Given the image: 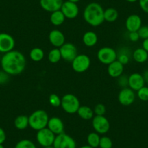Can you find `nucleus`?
I'll return each mask as SVG.
<instances>
[{"mask_svg": "<svg viewBox=\"0 0 148 148\" xmlns=\"http://www.w3.org/2000/svg\"><path fill=\"white\" fill-rule=\"evenodd\" d=\"M97 56L101 63L108 65L117 60V52L112 47H104L98 50Z\"/></svg>", "mask_w": 148, "mask_h": 148, "instance_id": "5", "label": "nucleus"}, {"mask_svg": "<svg viewBox=\"0 0 148 148\" xmlns=\"http://www.w3.org/2000/svg\"><path fill=\"white\" fill-rule=\"evenodd\" d=\"M137 32L140 39L143 40L148 39V25H142Z\"/></svg>", "mask_w": 148, "mask_h": 148, "instance_id": "35", "label": "nucleus"}, {"mask_svg": "<svg viewBox=\"0 0 148 148\" xmlns=\"http://www.w3.org/2000/svg\"><path fill=\"white\" fill-rule=\"evenodd\" d=\"M49 41L55 48H60L65 43V37L63 33L58 29L51 31L49 34Z\"/></svg>", "mask_w": 148, "mask_h": 148, "instance_id": "15", "label": "nucleus"}, {"mask_svg": "<svg viewBox=\"0 0 148 148\" xmlns=\"http://www.w3.org/2000/svg\"><path fill=\"white\" fill-rule=\"evenodd\" d=\"M142 76H143L144 79H145V83L148 84V70H147V71H145L144 72V73L142 74Z\"/></svg>", "mask_w": 148, "mask_h": 148, "instance_id": "42", "label": "nucleus"}, {"mask_svg": "<svg viewBox=\"0 0 148 148\" xmlns=\"http://www.w3.org/2000/svg\"><path fill=\"white\" fill-rule=\"evenodd\" d=\"M44 148H55L53 146H49V147H44Z\"/></svg>", "mask_w": 148, "mask_h": 148, "instance_id": "46", "label": "nucleus"}, {"mask_svg": "<svg viewBox=\"0 0 148 148\" xmlns=\"http://www.w3.org/2000/svg\"><path fill=\"white\" fill-rule=\"evenodd\" d=\"M49 102L54 108H58L61 105V98L56 94H51L49 97Z\"/></svg>", "mask_w": 148, "mask_h": 148, "instance_id": "32", "label": "nucleus"}, {"mask_svg": "<svg viewBox=\"0 0 148 148\" xmlns=\"http://www.w3.org/2000/svg\"><path fill=\"white\" fill-rule=\"evenodd\" d=\"M77 113L79 115V117L82 119L83 120L89 121L93 119L95 116V113H94V110L89 106H86V105H82L80 106L77 111Z\"/></svg>", "mask_w": 148, "mask_h": 148, "instance_id": "21", "label": "nucleus"}, {"mask_svg": "<svg viewBox=\"0 0 148 148\" xmlns=\"http://www.w3.org/2000/svg\"><path fill=\"white\" fill-rule=\"evenodd\" d=\"M91 65V60L88 55L85 54L78 55L71 62L72 68L76 73H84L87 71Z\"/></svg>", "mask_w": 148, "mask_h": 148, "instance_id": "7", "label": "nucleus"}, {"mask_svg": "<svg viewBox=\"0 0 148 148\" xmlns=\"http://www.w3.org/2000/svg\"><path fill=\"white\" fill-rule=\"evenodd\" d=\"M0 65L2 70L10 76H18L25 70L26 60L22 52L13 49L2 56Z\"/></svg>", "mask_w": 148, "mask_h": 148, "instance_id": "1", "label": "nucleus"}, {"mask_svg": "<svg viewBox=\"0 0 148 148\" xmlns=\"http://www.w3.org/2000/svg\"><path fill=\"white\" fill-rule=\"evenodd\" d=\"M49 19H50V22L52 25H55V26H59V25H61L65 22V20L66 18H65V15L62 12V11L60 10L51 12Z\"/></svg>", "mask_w": 148, "mask_h": 148, "instance_id": "23", "label": "nucleus"}, {"mask_svg": "<svg viewBox=\"0 0 148 148\" xmlns=\"http://www.w3.org/2000/svg\"><path fill=\"white\" fill-rule=\"evenodd\" d=\"M62 59L67 62H71L78 55L77 48L72 43H65L59 48Z\"/></svg>", "mask_w": 148, "mask_h": 148, "instance_id": "11", "label": "nucleus"}, {"mask_svg": "<svg viewBox=\"0 0 148 148\" xmlns=\"http://www.w3.org/2000/svg\"><path fill=\"white\" fill-rule=\"evenodd\" d=\"M0 148H5V147H4L2 145H0Z\"/></svg>", "mask_w": 148, "mask_h": 148, "instance_id": "47", "label": "nucleus"}, {"mask_svg": "<svg viewBox=\"0 0 148 148\" xmlns=\"http://www.w3.org/2000/svg\"><path fill=\"white\" fill-rule=\"evenodd\" d=\"M145 79L142 74L139 73H134L128 78V86L133 91L137 92L139 89L145 86Z\"/></svg>", "mask_w": 148, "mask_h": 148, "instance_id": "14", "label": "nucleus"}, {"mask_svg": "<svg viewBox=\"0 0 148 148\" xmlns=\"http://www.w3.org/2000/svg\"><path fill=\"white\" fill-rule=\"evenodd\" d=\"M128 78L129 77H126V76L121 75L120 77H119V81H118L119 84L123 88L126 87L128 86Z\"/></svg>", "mask_w": 148, "mask_h": 148, "instance_id": "39", "label": "nucleus"}, {"mask_svg": "<svg viewBox=\"0 0 148 148\" xmlns=\"http://www.w3.org/2000/svg\"><path fill=\"white\" fill-rule=\"evenodd\" d=\"M47 58L49 62L52 64H55L59 62L62 59L60 51L59 48L55 47L54 49H51L49 52V53H48Z\"/></svg>", "mask_w": 148, "mask_h": 148, "instance_id": "27", "label": "nucleus"}, {"mask_svg": "<svg viewBox=\"0 0 148 148\" xmlns=\"http://www.w3.org/2000/svg\"><path fill=\"white\" fill-rule=\"evenodd\" d=\"M80 148H93V147L91 146H89V145H83V146L81 147Z\"/></svg>", "mask_w": 148, "mask_h": 148, "instance_id": "43", "label": "nucleus"}, {"mask_svg": "<svg viewBox=\"0 0 148 148\" xmlns=\"http://www.w3.org/2000/svg\"><path fill=\"white\" fill-rule=\"evenodd\" d=\"M87 143L89 146L92 147L93 148H97L99 147L100 136L99 134L97 132H91L87 136Z\"/></svg>", "mask_w": 148, "mask_h": 148, "instance_id": "28", "label": "nucleus"}, {"mask_svg": "<svg viewBox=\"0 0 148 148\" xmlns=\"http://www.w3.org/2000/svg\"><path fill=\"white\" fill-rule=\"evenodd\" d=\"M61 107L65 113L74 114L77 113L80 108V101L76 95L73 94H66L61 98Z\"/></svg>", "mask_w": 148, "mask_h": 148, "instance_id": "4", "label": "nucleus"}, {"mask_svg": "<svg viewBox=\"0 0 148 148\" xmlns=\"http://www.w3.org/2000/svg\"><path fill=\"white\" fill-rule=\"evenodd\" d=\"M123 68L124 65L116 60L108 65V73L112 78H119L123 74Z\"/></svg>", "mask_w": 148, "mask_h": 148, "instance_id": "19", "label": "nucleus"}, {"mask_svg": "<svg viewBox=\"0 0 148 148\" xmlns=\"http://www.w3.org/2000/svg\"><path fill=\"white\" fill-rule=\"evenodd\" d=\"M15 41L13 37L7 33H0V53H8L13 50Z\"/></svg>", "mask_w": 148, "mask_h": 148, "instance_id": "10", "label": "nucleus"}, {"mask_svg": "<svg viewBox=\"0 0 148 148\" xmlns=\"http://www.w3.org/2000/svg\"><path fill=\"white\" fill-rule=\"evenodd\" d=\"M99 147L100 148H113V142L110 137L103 136L100 137Z\"/></svg>", "mask_w": 148, "mask_h": 148, "instance_id": "31", "label": "nucleus"}, {"mask_svg": "<svg viewBox=\"0 0 148 148\" xmlns=\"http://www.w3.org/2000/svg\"><path fill=\"white\" fill-rule=\"evenodd\" d=\"M125 25L129 32H134L138 31V30L142 25V18L139 15L136 14L130 15L126 20Z\"/></svg>", "mask_w": 148, "mask_h": 148, "instance_id": "16", "label": "nucleus"}, {"mask_svg": "<svg viewBox=\"0 0 148 148\" xmlns=\"http://www.w3.org/2000/svg\"><path fill=\"white\" fill-rule=\"evenodd\" d=\"M136 95L134 91L129 87H124L120 91L118 96V99L121 105L123 106H129L135 101Z\"/></svg>", "mask_w": 148, "mask_h": 148, "instance_id": "12", "label": "nucleus"}, {"mask_svg": "<svg viewBox=\"0 0 148 148\" xmlns=\"http://www.w3.org/2000/svg\"><path fill=\"white\" fill-rule=\"evenodd\" d=\"M63 2V0H39L41 8L49 12L60 10Z\"/></svg>", "mask_w": 148, "mask_h": 148, "instance_id": "17", "label": "nucleus"}, {"mask_svg": "<svg viewBox=\"0 0 148 148\" xmlns=\"http://www.w3.org/2000/svg\"><path fill=\"white\" fill-rule=\"evenodd\" d=\"M126 1L128 2H130V3H134V2L139 1V0H126Z\"/></svg>", "mask_w": 148, "mask_h": 148, "instance_id": "44", "label": "nucleus"}, {"mask_svg": "<svg viewBox=\"0 0 148 148\" xmlns=\"http://www.w3.org/2000/svg\"><path fill=\"white\" fill-rule=\"evenodd\" d=\"M137 97L143 102L148 101V86H144L137 91Z\"/></svg>", "mask_w": 148, "mask_h": 148, "instance_id": "33", "label": "nucleus"}, {"mask_svg": "<svg viewBox=\"0 0 148 148\" xmlns=\"http://www.w3.org/2000/svg\"><path fill=\"white\" fill-rule=\"evenodd\" d=\"M134 60L139 63H144L148 60V52L143 48H137L132 53Z\"/></svg>", "mask_w": 148, "mask_h": 148, "instance_id": "22", "label": "nucleus"}, {"mask_svg": "<svg viewBox=\"0 0 148 148\" xmlns=\"http://www.w3.org/2000/svg\"><path fill=\"white\" fill-rule=\"evenodd\" d=\"M29 57L34 62H40L45 58V52L39 47H34L30 51Z\"/></svg>", "mask_w": 148, "mask_h": 148, "instance_id": "26", "label": "nucleus"}, {"mask_svg": "<svg viewBox=\"0 0 148 148\" xmlns=\"http://www.w3.org/2000/svg\"><path fill=\"white\" fill-rule=\"evenodd\" d=\"M127 48H123L119 52H117V60L123 65H126L130 61V55Z\"/></svg>", "mask_w": 148, "mask_h": 148, "instance_id": "29", "label": "nucleus"}, {"mask_svg": "<svg viewBox=\"0 0 148 148\" xmlns=\"http://www.w3.org/2000/svg\"><path fill=\"white\" fill-rule=\"evenodd\" d=\"M10 80V75L3 70L0 71V85L6 84Z\"/></svg>", "mask_w": 148, "mask_h": 148, "instance_id": "36", "label": "nucleus"}, {"mask_svg": "<svg viewBox=\"0 0 148 148\" xmlns=\"http://www.w3.org/2000/svg\"><path fill=\"white\" fill-rule=\"evenodd\" d=\"M47 127L55 135L60 134L64 132V123L58 117H52L49 119Z\"/></svg>", "mask_w": 148, "mask_h": 148, "instance_id": "18", "label": "nucleus"}, {"mask_svg": "<svg viewBox=\"0 0 148 148\" xmlns=\"http://www.w3.org/2000/svg\"><path fill=\"white\" fill-rule=\"evenodd\" d=\"M49 116L44 110H37L28 116L29 126L35 131H39L47 126Z\"/></svg>", "mask_w": 148, "mask_h": 148, "instance_id": "3", "label": "nucleus"}, {"mask_svg": "<svg viewBox=\"0 0 148 148\" xmlns=\"http://www.w3.org/2000/svg\"><path fill=\"white\" fill-rule=\"evenodd\" d=\"M15 148H36V147L32 141L25 139L20 140L16 144Z\"/></svg>", "mask_w": 148, "mask_h": 148, "instance_id": "30", "label": "nucleus"}, {"mask_svg": "<svg viewBox=\"0 0 148 148\" xmlns=\"http://www.w3.org/2000/svg\"><path fill=\"white\" fill-rule=\"evenodd\" d=\"M139 36L138 34L137 31L134 32H129V39L132 42H136L139 40Z\"/></svg>", "mask_w": 148, "mask_h": 148, "instance_id": "38", "label": "nucleus"}, {"mask_svg": "<svg viewBox=\"0 0 148 148\" xmlns=\"http://www.w3.org/2000/svg\"><path fill=\"white\" fill-rule=\"evenodd\" d=\"M138 2L142 10L148 14V0H139Z\"/></svg>", "mask_w": 148, "mask_h": 148, "instance_id": "37", "label": "nucleus"}, {"mask_svg": "<svg viewBox=\"0 0 148 148\" xmlns=\"http://www.w3.org/2000/svg\"><path fill=\"white\" fill-rule=\"evenodd\" d=\"M60 10L65 15V18L71 20L76 18L79 13V8L77 3H74L68 0L63 2Z\"/></svg>", "mask_w": 148, "mask_h": 148, "instance_id": "13", "label": "nucleus"}, {"mask_svg": "<svg viewBox=\"0 0 148 148\" xmlns=\"http://www.w3.org/2000/svg\"><path fill=\"white\" fill-rule=\"evenodd\" d=\"M10 148H13V147H10ZM14 148H15V147H14Z\"/></svg>", "mask_w": 148, "mask_h": 148, "instance_id": "49", "label": "nucleus"}, {"mask_svg": "<svg viewBox=\"0 0 148 148\" xmlns=\"http://www.w3.org/2000/svg\"><path fill=\"white\" fill-rule=\"evenodd\" d=\"M68 1H70V2H74V3H78L79 2H80L81 0H68Z\"/></svg>", "mask_w": 148, "mask_h": 148, "instance_id": "45", "label": "nucleus"}, {"mask_svg": "<svg viewBox=\"0 0 148 148\" xmlns=\"http://www.w3.org/2000/svg\"><path fill=\"white\" fill-rule=\"evenodd\" d=\"M6 133L2 128L0 127V145H2L6 140Z\"/></svg>", "mask_w": 148, "mask_h": 148, "instance_id": "40", "label": "nucleus"}, {"mask_svg": "<svg viewBox=\"0 0 148 148\" xmlns=\"http://www.w3.org/2000/svg\"><path fill=\"white\" fill-rule=\"evenodd\" d=\"M52 146L55 148H76V141L67 134L56 135Z\"/></svg>", "mask_w": 148, "mask_h": 148, "instance_id": "9", "label": "nucleus"}, {"mask_svg": "<svg viewBox=\"0 0 148 148\" xmlns=\"http://www.w3.org/2000/svg\"><path fill=\"white\" fill-rule=\"evenodd\" d=\"M106 113V108L102 103H99L95 105L94 108V113L95 116H104Z\"/></svg>", "mask_w": 148, "mask_h": 148, "instance_id": "34", "label": "nucleus"}, {"mask_svg": "<svg viewBox=\"0 0 148 148\" xmlns=\"http://www.w3.org/2000/svg\"><path fill=\"white\" fill-rule=\"evenodd\" d=\"M92 123L94 130L99 134H105L108 133L110 128L109 121L104 116H94Z\"/></svg>", "mask_w": 148, "mask_h": 148, "instance_id": "8", "label": "nucleus"}, {"mask_svg": "<svg viewBox=\"0 0 148 148\" xmlns=\"http://www.w3.org/2000/svg\"><path fill=\"white\" fill-rule=\"evenodd\" d=\"M84 45L88 47H92L97 45L98 41L97 35L95 32L92 31H86L84 33L82 37Z\"/></svg>", "mask_w": 148, "mask_h": 148, "instance_id": "20", "label": "nucleus"}, {"mask_svg": "<svg viewBox=\"0 0 148 148\" xmlns=\"http://www.w3.org/2000/svg\"><path fill=\"white\" fill-rule=\"evenodd\" d=\"M104 10H105L100 4L91 2L85 7L83 12V18L91 26H99L105 21Z\"/></svg>", "mask_w": 148, "mask_h": 148, "instance_id": "2", "label": "nucleus"}, {"mask_svg": "<svg viewBox=\"0 0 148 148\" xmlns=\"http://www.w3.org/2000/svg\"><path fill=\"white\" fill-rule=\"evenodd\" d=\"M15 127L18 130H24L29 126L28 117L25 115H20L15 118L14 121Z\"/></svg>", "mask_w": 148, "mask_h": 148, "instance_id": "24", "label": "nucleus"}, {"mask_svg": "<svg viewBox=\"0 0 148 148\" xmlns=\"http://www.w3.org/2000/svg\"><path fill=\"white\" fill-rule=\"evenodd\" d=\"M119 18V12L113 8H108L104 10V20L108 23H113Z\"/></svg>", "mask_w": 148, "mask_h": 148, "instance_id": "25", "label": "nucleus"}, {"mask_svg": "<svg viewBox=\"0 0 148 148\" xmlns=\"http://www.w3.org/2000/svg\"><path fill=\"white\" fill-rule=\"evenodd\" d=\"M55 136H56V135L53 132H51L47 127H46L45 129L37 131L36 138L37 142L41 146L43 147H46L53 145Z\"/></svg>", "mask_w": 148, "mask_h": 148, "instance_id": "6", "label": "nucleus"}, {"mask_svg": "<svg viewBox=\"0 0 148 148\" xmlns=\"http://www.w3.org/2000/svg\"><path fill=\"white\" fill-rule=\"evenodd\" d=\"M1 60H2V56L0 55V63H1Z\"/></svg>", "mask_w": 148, "mask_h": 148, "instance_id": "48", "label": "nucleus"}, {"mask_svg": "<svg viewBox=\"0 0 148 148\" xmlns=\"http://www.w3.org/2000/svg\"><path fill=\"white\" fill-rule=\"evenodd\" d=\"M142 48L148 52V39L143 40V42H142Z\"/></svg>", "mask_w": 148, "mask_h": 148, "instance_id": "41", "label": "nucleus"}]
</instances>
